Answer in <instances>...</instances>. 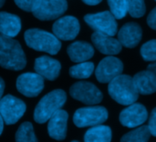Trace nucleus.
I'll list each match as a JSON object with an SVG mask.
<instances>
[{
    "mask_svg": "<svg viewBox=\"0 0 156 142\" xmlns=\"http://www.w3.org/2000/svg\"><path fill=\"white\" fill-rule=\"evenodd\" d=\"M27 58L18 41L0 34V66L5 69L18 71L26 67Z\"/></svg>",
    "mask_w": 156,
    "mask_h": 142,
    "instance_id": "nucleus-1",
    "label": "nucleus"
},
{
    "mask_svg": "<svg viewBox=\"0 0 156 142\" xmlns=\"http://www.w3.org/2000/svg\"><path fill=\"white\" fill-rule=\"evenodd\" d=\"M109 83V94L119 104L129 106L138 99L139 93L132 77L121 74Z\"/></svg>",
    "mask_w": 156,
    "mask_h": 142,
    "instance_id": "nucleus-2",
    "label": "nucleus"
},
{
    "mask_svg": "<svg viewBox=\"0 0 156 142\" xmlns=\"http://www.w3.org/2000/svg\"><path fill=\"white\" fill-rule=\"evenodd\" d=\"M24 38L27 46L37 51L56 55L61 48V43L54 34L39 28L27 30L24 34Z\"/></svg>",
    "mask_w": 156,
    "mask_h": 142,
    "instance_id": "nucleus-3",
    "label": "nucleus"
},
{
    "mask_svg": "<svg viewBox=\"0 0 156 142\" xmlns=\"http://www.w3.org/2000/svg\"><path fill=\"white\" fill-rule=\"evenodd\" d=\"M67 100V95L62 89H55L45 95L37 103L34 111V119L37 123L43 124Z\"/></svg>",
    "mask_w": 156,
    "mask_h": 142,
    "instance_id": "nucleus-4",
    "label": "nucleus"
},
{
    "mask_svg": "<svg viewBox=\"0 0 156 142\" xmlns=\"http://www.w3.org/2000/svg\"><path fill=\"white\" fill-rule=\"evenodd\" d=\"M108 119V110L104 107H86L79 109L73 116V122L78 128L93 127L102 124Z\"/></svg>",
    "mask_w": 156,
    "mask_h": 142,
    "instance_id": "nucleus-5",
    "label": "nucleus"
},
{
    "mask_svg": "<svg viewBox=\"0 0 156 142\" xmlns=\"http://www.w3.org/2000/svg\"><path fill=\"white\" fill-rule=\"evenodd\" d=\"M67 9L66 0H38L32 13L39 20L49 21L58 18Z\"/></svg>",
    "mask_w": 156,
    "mask_h": 142,
    "instance_id": "nucleus-6",
    "label": "nucleus"
},
{
    "mask_svg": "<svg viewBox=\"0 0 156 142\" xmlns=\"http://www.w3.org/2000/svg\"><path fill=\"white\" fill-rule=\"evenodd\" d=\"M26 111V104L19 99L6 95L0 99V114L6 125L16 123Z\"/></svg>",
    "mask_w": 156,
    "mask_h": 142,
    "instance_id": "nucleus-7",
    "label": "nucleus"
},
{
    "mask_svg": "<svg viewBox=\"0 0 156 142\" xmlns=\"http://www.w3.org/2000/svg\"><path fill=\"white\" fill-rule=\"evenodd\" d=\"M115 16L110 11H103L96 14H88L84 16L85 22L95 31L115 36L118 31V24Z\"/></svg>",
    "mask_w": 156,
    "mask_h": 142,
    "instance_id": "nucleus-8",
    "label": "nucleus"
},
{
    "mask_svg": "<svg viewBox=\"0 0 156 142\" xmlns=\"http://www.w3.org/2000/svg\"><path fill=\"white\" fill-rule=\"evenodd\" d=\"M70 96L84 104L96 105L101 102L102 93L92 83L86 81H80L73 84L69 89Z\"/></svg>",
    "mask_w": 156,
    "mask_h": 142,
    "instance_id": "nucleus-9",
    "label": "nucleus"
},
{
    "mask_svg": "<svg viewBox=\"0 0 156 142\" xmlns=\"http://www.w3.org/2000/svg\"><path fill=\"white\" fill-rule=\"evenodd\" d=\"M16 88L27 98L37 97L44 89V78L36 73H24L16 79Z\"/></svg>",
    "mask_w": 156,
    "mask_h": 142,
    "instance_id": "nucleus-10",
    "label": "nucleus"
},
{
    "mask_svg": "<svg viewBox=\"0 0 156 142\" xmlns=\"http://www.w3.org/2000/svg\"><path fill=\"white\" fill-rule=\"evenodd\" d=\"M123 70L122 62L115 57L110 56L104 57L98 65L95 75L101 83H109L117 76L121 75Z\"/></svg>",
    "mask_w": 156,
    "mask_h": 142,
    "instance_id": "nucleus-11",
    "label": "nucleus"
},
{
    "mask_svg": "<svg viewBox=\"0 0 156 142\" xmlns=\"http://www.w3.org/2000/svg\"><path fill=\"white\" fill-rule=\"evenodd\" d=\"M80 29L79 20L72 16L58 18L52 26L54 35L61 40L69 41L76 38Z\"/></svg>",
    "mask_w": 156,
    "mask_h": 142,
    "instance_id": "nucleus-12",
    "label": "nucleus"
},
{
    "mask_svg": "<svg viewBox=\"0 0 156 142\" xmlns=\"http://www.w3.org/2000/svg\"><path fill=\"white\" fill-rule=\"evenodd\" d=\"M148 118L146 108L140 103H133L120 114V122L122 126L133 129L143 125Z\"/></svg>",
    "mask_w": 156,
    "mask_h": 142,
    "instance_id": "nucleus-13",
    "label": "nucleus"
},
{
    "mask_svg": "<svg viewBox=\"0 0 156 142\" xmlns=\"http://www.w3.org/2000/svg\"><path fill=\"white\" fill-rule=\"evenodd\" d=\"M91 41L94 47L104 55L113 56L122 51L121 42L112 36L95 31L91 36Z\"/></svg>",
    "mask_w": 156,
    "mask_h": 142,
    "instance_id": "nucleus-14",
    "label": "nucleus"
},
{
    "mask_svg": "<svg viewBox=\"0 0 156 142\" xmlns=\"http://www.w3.org/2000/svg\"><path fill=\"white\" fill-rule=\"evenodd\" d=\"M69 114L63 109L57 110L48 119V131L49 137L56 140H63L67 135V122Z\"/></svg>",
    "mask_w": 156,
    "mask_h": 142,
    "instance_id": "nucleus-15",
    "label": "nucleus"
},
{
    "mask_svg": "<svg viewBox=\"0 0 156 142\" xmlns=\"http://www.w3.org/2000/svg\"><path fill=\"white\" fill-rule=\"evenodd\" d=\"M34 69L44 78L55 80L59 75L61 65L58 60L48 56H43L35 60Z\"/></svg>",
    "mask_w": 156,
    "mask_h": 142,
    "instance_id": "nucleus-16",
    "label": "nucleus"
},
{
    "mask_svg": "<svg viewBox=\"0 0 156 142\" xmlns=\"http://www.w3.org/2000/svg\"><path fill=\"white\" fill-rule=\"evenodd\" d=\"M143 37V30L141 26L134 22H130L122 26L118 32V40L122 46L128 48L135 47Z\"/></svg>",
    "mask_w": 156,
    "mask_h": 142,
    "instance_id": "nucleus-17",
    "label": "nucleus"
},
{
    "mask_svg": "<svg viewBox=\"0 0 156 142\" xmlns=\"http://www.w3.org/2000/svg\"><path fill=\"white\" fill-rule=\"evenodd\" d=\"M133 79L139 94L151 95L156 92V74L152 70L138 72Z\"/></svg>",
    "mask_w": 156,
    "mask_h": 142,
    "instance_id": "nucleus-18",
    "label": "nucleus"
},
{
    "mask_svg": "<svg viewBox=\"0 0 156 142\" xmlns=\"http://www.w3.org/2000/svg\"><path fill=\"white\" fill-rule=\"evenodd\" d=\"M67 52L71 61L75 63H80L88 61L93 57L94 48L88 42L76 41L68 47Z\"/></svg>",
    "mask_w": 156,
    "mask_h": 142,
    "instance_id": "nucleus-19",
    "label": "nucleus"
},
{
    "mask_svg": "<svg viewBox=\"0 0 156 142\" xmlns=\"http://www.w3.org/2000/svg\"><path fill=\"white\" fill-rule=\"evenodd\" d=\"M21 30V20L16 15L0 12V34L15 37Z\"/></svg>",
    "mask_w": 156,
    "mask_h": 142,
    "instance_id": "nucleus-20",
    "label": "nucleus"
},
{
    "mask_svg": "<svg viewBox=\"0 0 156 142\" xmlns=\"http://www.w3.org/2000/svg\"><path fill=\"white\" fill-rule=\"evenodd\" d=\"M84 140L86 142H109L112 140V130L108 126L96 125L88 130L85 133Z\"/></svg>",
    "mask_w": 156,
    "mask_h": 142,
    "instance_id": "nucleus-21",
    "label": "nucleus"
},
{
    "mask_svg": "<svg viewBox=\"0 0 156 142\" xmlns=\"http://www.w3.org/2000/svg\"><path fill=\"white\" fill-rule=\"evenodd\" d=\"M94 71V64L92 62H80L69 68V75L73 78L84 79L91 76Z\"/></svg>",
    "mask_w": 156,
    "mask_h": 142,
    "instance_id": "nucleus-22",
    "label": "nucleus"
},
{
    "mask_svg": "<svg viewBox=\"0 0 156 142\" xmlns=\"http://www.w3.org/2000/svg\"><path fill=\"white\" fill-rule=\"evenodd\" d=\"M150 137H151V132L149 127L142 126L126 133L122 138L121 140L123 142H146L149 140Z\"/></svg>",
    "mask_w": 156,
    "mask_h": 142,
    "instance_id": "nucleus-23",
    "label": "nucleus"
},
{
    "mask_svg": "<svg viewBox=\"0 0 156 142\" xmlns=\"http://www.w3.org/2000/svg\"><path fill=\"white\" fill-rule=\"evenodd\" d=\"M16 140L17 142H35L37 137L34 132L33 125L30 122L21 124L16 133Z\"/></svg>",
    "mask_w": 156,
    "mask_h": 142,
    "instance_id": "nucleus-24",
    "label": "nucleus"
},
{
    "mask_svg": "<svg viewBox=\"0 0 156 142\" xmlns=\"http://www.w3.org/2000/svg\"><path fill=\"white\" fill-rule=\"evenodd\" d=\"M108 5L116 19L123 18L128 12L127 0H108Z\"/></svg>",
    "mask_w": 156,
    "mask_h": 142,
    "instance_id": "nucleus-25",
    "label": "nucleus"
},
{
    "mask_svg": "<svg viewBox=\"0 0 156 142\" xmlns=\"http://www.w3.org/2000/svg\"><path fill=\"white\" fill-rule=\"evenodd\" d=\"M128 12L133 17H142L146 11L144 0H127Z\"/></svg>",
    "mask_w": 156,
    "mask_h": 142,
    "instance_id": "nucleus-26",
    "label": "nucleus"
},
{
    "mask_svg": "<svg viewBox=\"0 0 156 142\" xmlns=\"http://www.w3.org/2000/svg\"><path fill=\"white\" fill-rule=\"evenodd\" d=\"M141 56L145 61H156V39L147 41L142 46Z\"/></svg>",
    "mask_w": 156,
    "mask_h": 142,
    "instance_id": "nucleus-27",
    "label": "nucleus"
},
{
    "mask_svg": "<svg viewBox=\"0 0 156 142\" xmlns=\"http://www.w3.org/2000/svg\"><path fill=\"white\" fill-rule=\"evenodd\" d=\"M16 5L24 11L32 12L38 0H14Z\"/></svg>",
    "mask_w": 156,
    "mask_h": 142,
    "instance_id": "nucleus-28",
    "label": "nucleus"
},
{
    "mask_svg": "<svg viewBox=\"0 0 156 142\" xmlns=\"http://www.w3.org/2000/svg\"><path fill=\"white\" fill-rule=\"evenodd\" d=\"M148 127H149L151 135H153L154 137H156V108L153 109V111L150 115Z\"/></svg>",
    "mask_w": 156,
    "mask_h": 142,
    "instance_id": "nucleus-29",
    "label": "nucleus"
},
{
    "mask_svg": "<svg viewBox=\"0 0 156 142\" xmlns=\"http://www.w3.org/2000/svg\"><path fill=\"white\" fill-rule=\"evenodd\" d=\"M147 24L148 26L156 30V7H154L151 12L150 14L148 15V17H147Z\"/></svg>",
    "mask_w": 156,
    "mask_h": 142,
    "instance_id": "nucleus-30",
    "label": "nucleus"
},
{
    "mask_svg": "<svg viewBox=\"0 0 156 142\" xmlns=\"http://www.w3.org/2000/svg\"><path fill=\"white\" fill-rule=\"evenodd\" d=\"M82 1L88 5H96L100 4L102 0H82Z\"/></svg>",
    "mask_w": 156,
    "mask_h": 142,
    "instance_id": "nucleus-31",
    "label": "nucleus"
},
{
    "mask_svg": "<svg viewBox=\"0 0 156 142\" xmlns=\"http://www.w3.org/2000/svg\"><path fill=\"white\" fill-rule=\"evenodd\" d=\"M4 90H5V82H4V80L0 78V99H2Z\"/></svg>",
    "mask_w": 156,
    "mask_h": 142,
    "instance_id": "nucleus-32",
    "label": "nucleus"
},
{
    "mask_svg": "<svg viewBox=\"0 0 156 142\" xmlns=\"http://www.w3.org/2000/svg\"><path fill=\"white\" fill-rule=\"evenodd\" d=\"M148 69L152 70L153 72H154L156 74V61H154L153 64H150V65L148 66Z\"/></svg>",
    "mask_w": 156,
    "mask_h": 142,
    "instance_id": "nucleus-33",
    "label": "nucleus"
},
{
    "mask_svg": "<svg viewBox=\"0 0 156 142\" xmlns=\"http://www.w3.org/2000/svg\"><path fill=\"white\" fill-rule=\"evenodd\" d=\"M4 119H3V118H2V116H1V114H0V135L2 134V132H3V129H4Z\"/></svg>",
    "mask_w": 156,
    "mask_h": 142,
    "instance_id": "nucleus-34",
    "label": "nucleus"
},
{
    "mask_svg": "<svg viewBox=\"0 0 156 142\" xmlns=\"http://www.w3.org/2000/svg\"><path fill=\"white\" fill-rule=\"evenodd\" d=\"M5 1V0H0V8H1L2 6H3V5H4Z\"/></svg>",
    "mask_w": 156,
    "mask_h": 142,
    "instance_id": "nucleus-35",
    "label": "nucleus"
},
{
    "mask_svg": "<svg viewBox=\"0 0 156 142\" xmlns=\"http://www.w3.org/2000/svg\"><path fill=\"white\" fill-rule=\"evenodd\" d=\"M155 1H156V0H155Z\"/></svg>",
    "mask_w": 156,
    "mask_h": 142,
    "instance_id": "nucleus-36",
    "label": "nucleus"
}]
</instances>
